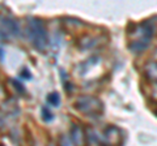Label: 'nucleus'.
I'll list each match as a JSON object with an SVG mask.
<instances>
[{
	"label": "nucleus",
	"mask_w": 157,
	"mask_h": 146,
	"mask_svg": "<svg viewBox=\"0 0 157 146\" xmlns=\"http://www.w3.org/2000/svg\"><path fill=\"white\" fill-rule=\"evenodd\" d=\"M153 34H155V26L151 21H143L140 24L132 25L128 33V35L131 37L128 48L135 53L144 52L149 47Z\"/></svg>",
	"instance_id": "1"
},
{
	"label": "nucleus",
	"mask_w": 157,
	"mask_h": 146,
	"mask_svg": "<svg viewBox=\"0 0 157 146\" xmlns=\"http://www.w3.org/2000/svg\"><path fill=\"white\" fill-rule=\"evenodd\" d=\"M26 31H28L29 39L33 43V46L39 51L45 50L47 46V41H48L47 30L39 18H29Z\"/></svg>",
	"instance_id": "2"
},
{
	"label": "nucleus",
	"mask_w": 157,
	"mask_h": 146,
	"mask_svg": "<svg viewBox=\"0 0 157 146\" xmlns=\"http://www.w3.org/2000/svg\"><path fill=\"white\" fill-rule=\"evenodd\" d=\"M75 107L77 111L90 118H97L104 112V104L102 102L93 95H81L75 102Z\"/></svg>",
	"instance_id": "3"
},
{
	"label": "nucleus",
	"mask_w": 157,
	"mask_h": 146,
	"mask_svg": "<svg viewBox=\"0 0 157 146\" xmlns=\"http://www.w3.org/2000/svg\"><path fill=\"white\" fill-rule=\"evenodd\" d=\"M98 141L102 146H121L122 141H123V134L119 128L110 125L100 134Z\"/></svg>",
	"instance_id": "4"
},
{
	"label": "nucleus",
	"mask_w": 157,
	"mask_h": 146,
	"mask_svg": "<svg viewBox=\"0 0 157 146\" xmlns=\"http://www.w3.org/2000/svg\"><path fill=\"white\" fill-rule=\"evenodd\" d=\"M0 22H2L3 31L6 34L8 33V34H12V35H16V37H18L20 34H21V29H20L17 21L13 20V18H11V17H3L2 20H0Z\"/></svg>",
	"instance_id": "5"
},
{
	"label": "nucleus",
	"mask_w": 157,
	"mask_h": 146,
	"mask_svg": "<svg viewBox=\"0 0 157 146\" xmlns=\"http://www.w3.org/2000/svg\"><path fill=\"white\" fill-rule=\"evenodd\" d=\"M70 136H71V141L76 146H85L86 145V136H85L84 129H82L80 125L73 124L71 128Z\"/></svg>",
	"instance_id": "6"
},
{
	"label": "nucleus",
	"mask_w": 157,
	"mask_h": 146,
	"mask_svg": "<svg viewBox=\"0 0 157 146\" xmlns=\"http://www.w3.org/2000/svg\"><path fill=\"white\" fill-rule=\"evenodd\" d=\"M144 75L149 81H152L153 84H157V63H148L144 67Z\"/></svg>",
	"instance_id": "7"
},
{
	"label": "nucleus",
	"mask_w": 157,
	"mask_h": 146,
	"mask_svg": "<svg viewBox=\"0 0 157 146\" xmlns=\"http://www.w3.org/2000/svg\"><path fill=\"white\" fill-rule=\"evenodd\" d=\"M46 100H47V103L51 104L52 107H59V104H60V97H59V94L55 93V91L48 94Z\"/></svg>",
	"instance_id": "8"
},
{
	"label": "nucleus",
	"mask_w": 157,
	"mask_h": 146,
	"mask_svg": "<svg viewBox=\"0 0 157 146\" xmlns=\"http://www.w3.org/2000/svg\"><path fill=\"white\" fill-rule=\"evenodd\" d=\"M42 118H43V120H45V121L50 123V121L54 119V116L51 115V112L47 108H42Z\"/></svg>",
	"instance_id": "9"
},
{
	"label": "nucleus",
	"mask_w": 157,
	"mask_h": 146,
	"mask_svg": "<svg viewBox=\"0 0 157 146\" xmlns=\"http://www.w3.org/2000/svg\"><path fill=\"white\" fill-rule=\"evenodd\" d=\"M59 146H72V142L67 136H62L60 140H59Z\"/></svg>",
	"instance_id": "10"
},
{
	"label": "nucleus",
	"mask_w": 157,
	"mask_h": 146,
	"mask_svg": "<svg viewBox=\"0 0 157 146\" xmlns=\"http://www.w3.org/2000/svg\"><path fill=\"white\" fill-rule=\"evenodd\" d=\"M11 82H12V84H13V87H14V89H16L17 91H20V93H24V91H25V89H24V87L21 86V84H20V82H17V81H14V80H12Z\"/></svg>",
	"instance_id": "11"
},
{
	"label": "nucleus",
	"mask_w": 157,
	"mask_h": 146,
	"mask_svg": "<svg viewBox=\"0 0 157 146\" xmlns=\"http://www.w3.org/2000/svg\"><path fill=\"white\" fill-rule=\"evenodd\" d=\"M21 76L24 77V78H26V80H30L32 78V76H30V72H29L26 68H24L22 72H21Z\"/></svg>",
	"instance_id": "12"
},
{
	"label": "nucleus",
	"mask_w": 157,
	"mask_h": 146,
	"mask_svg": "<svg viewBox=\"0 0 157 146\" xmlns=\"http://www.w3.org/2000/svg\"><path fill=\"white\" fill-rule=\"evenodd\" d=\"M4 124V116H3V114L0 112V126H2Z\"/></svg>",
	"instance_id": "13"
},
{
	"label": "nucleus",
	"mask_w": 157,
	"mask_h": 146,
	"mask_svg": "<svg viewBox=\"0 0 157 146\" xmlns=\"http://www.w3.org/2000/svg\"><path fill=\"white\" fill-rule=\"evenodd\" d=\"M48 146H56V145H54V144H50V145H48Z\"/></svg>",
	"instance_id": "14"
}]
</instances>
